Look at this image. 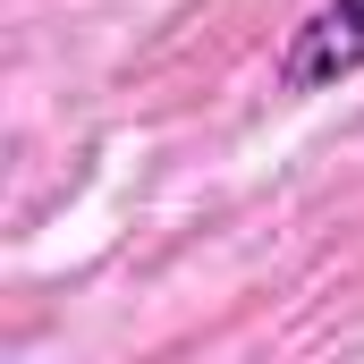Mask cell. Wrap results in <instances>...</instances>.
<instances>
[{"mask_svg": "<svg viewBox=\"0 0 364 364\" xmlns=\"http://www.w3.org/2000/svg\"><path fill=\"white\" fill-rule=\"evenodd\" d=\"M356 68H364V0H322L279 51V85L288 93H331Z\"/></svg>", "mask_w": 364, "mask_h": 364, "instance_id": "cell-1", "label": "cell"}]
</instances>
